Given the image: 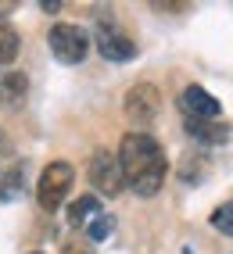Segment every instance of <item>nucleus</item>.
Returning <instances> with one entry per match:
<instances>
[{"mask_svg":"<svg viewBox=\"0 0 233 254\" xmlns=\"http://www.w3.org/2000/svg\"><path fill=\"white\" fill-rule=\"evenodd\" d=\"M115 158H119L126 186L140 197H155L169 176V158H165L161 143L147 132H126Z\"/></svg>","mask_w":233,"mask_h":254,"instance_id":"1","label":"nucleus"},{"mask_svg":"<svg viewBox=\"0 0 233 254\" xmlns=\"http://www.w3.org/2000/svg\"><path fill=\"white\" fill-rule=\"evenodd\" d=\"M72 183H76V168L69 161H51L40 172V183H36V200H40V208L43 211H58L65 204V197H69L72 190Z\"/></svg>","mask_w":233,"mask_h":254,"instance_id":"2","label":"nucleus"},{"mask_svg":"<svg viewBox=\"0 0 233 254\" xmlns=\"http://www.w3.org/2000/svg\"><path fill=\"white\" fill-rule=\"evenodd\" d=\"M47 43H51L54 58L61 64H79L82 58H86L90 50V36L82 25H72V22H58L51 25V32H47Z\"/></svg>","mask_w":233,"mask_h":254,"instance_id":"3","label":"nucleus"},{"mask_svg":"<svg viewBox=\"0 0 233 254\" xmlns=\"http://www.w3.org/2000/svg\"><path fill=\"white\" fill-rule=\"evenodd\" d=\"M158 90L151 86V82H137L129 93H126V100H122V111H126V118L133 126H137V132H144L147 126H155V118H158Z\"/></svg>","mask_w":233,"mask_h":254,"instance_id":"4","label":"nucleus"},{"mask_svg":"<svg viewBox=\"0 0 233 254\" xmlns=\"http://www.w3.org/2000/svg\"><path fill=\"white\" fill-rule=\"evenodd\" d=\"M86 176L93 183V190L97 193H104V197H115V193H122V168H119V158L111 154V150H97V154L90 158V168H86Z\"/></svg>","mask_w":233,"mask_h":254,"instance_id":"5","label":"nucleus"},{"mask_svg":"<svg viewBox=\"0 0 233 254\" xmlns=\"http://www.w3.org/2000/svg\"><path fill=\"white\" fill-rule=\"evenodd\" d=\"M93 43H97V50H101L104 61L126 64V61L137 58V43H133L122 29H115V25H108V22H101V25L93 29Z\"/></svg>","mask_w":233,"mask_h":254,"instance_id":"6","label":"nucleus"},{"mask_svg":"<svg viewBox=\"0 0 233 254\" xmlns=\"http://www.w3.org/2000/svg\"><path fill=\"white\" fill-rule=\"evenodd\" d=\"M179 111L183 118H201V122H219L223 115V104L215 100L205 86H187L179 97Z\"/></svg>","mask_w":233,"mask_h":254,"instance_id":"7","label":"nucleus"},{"mask_svg":"<svg viewBox=\"0 0 233 254\" xmlns=\"http://www.w3.org/2000/svg\"><path fill=\"white\" fill-rule=\"evenodd\" d=\"M183 129H187L197 143H208V147L226 143V140H230V129H226L223 122H201V118H183Z\"/></svg>","mask_w":233,"mask_h":254,"instance_id":"8","label":"nucleus"},{"mask_svg":"<svg viewBox=\"0 0 233 254\" xmlns=\"http://www.w3.org/2000/svg\"><path fill=\"white\" fill-rule=\"evenodd\" d=\"M101 211H104L101 200L86 193V197H79V200H72V204H69V226H72V229H86V222H93Z\"/></svg>","mask_w":233,"mask_h":254,"instance_id":"9","label":"nucleus"},{"mask_svg":"<svg viewBox=\"0 0 233 254\" xmlns=\"http://www.w3.org/2000/svg\"><path fill=\"white\" fill-rule=\"evenodd\" d=\"M25 93H29V79L22 72H11V75L0 79V100L4 104H22Z\"/></svg>","mask_w":233,"mask_h":254,"instance_id":"10","label":"nucleus"},{"mask_svg":"<svg viewBox=\"0 0 233 254\" xmlns=\"http://www.w3.org/2000/svg\"><path fill=\"white\" fill-rule=\"evenodd\" d=\"M14 58H18V32L0 11V64H11Z\"/></svg>","mask_w":233,"mask_h":254,"instance_id":"11","label":"nucleus"},{"mask_svg":"<svg viewBox=\"0 0 233 254\" xmlns=\"http://www.w3.org/2000/svg\"><path fill=\"white\" fill-rule=\"evenodd\" d=\"M208 222H212V229H219L223 236H233V200H226V204L215 208Z\"/></svg>","mask_w":233,"mask_h":254,"instance_id":"12","label":"nucleus"},{"mask_svg":"<svg viewBox=\"0 0 233 254\" xmlns=\"http://www.w3.org/2000/svg\"><path fill=\"white\" fill-rule=\"evenodd\" d=\"M111 229H115V218L111 215H97L93 218V222H86V233H90V240H108V236H111Z\"/></svg>","mask_w":233,"mask_h":254,"instance_id":"13","label":"nucleus"},{"mask_svg":"<svg viewBox=\"0 0 233 254\" xmlns=\"http://www.w3.org/2000/svg\"><path fill=\"white\" fill-rule=\"evenodd\" d=\"M61 254H90V247H86V244H76V240H72V244H65V247H61Z\"/></svg>","mask_w":233,"mask_h":254,"instance_id":"14","label":"nucleus"},{"mask_svg":"<svg viewBox=\"0 0 233 254\" xmlns=\"http://www.w3.org/2000/svg\"><path fill=\"white\" fill-rule=\"evenodd\" d=\"M29 254H43V251H29Z\"/></svg>","mask_w":233,"mask_h":254,"instance_id":"15","label":"nucleus"}]
</instances>
